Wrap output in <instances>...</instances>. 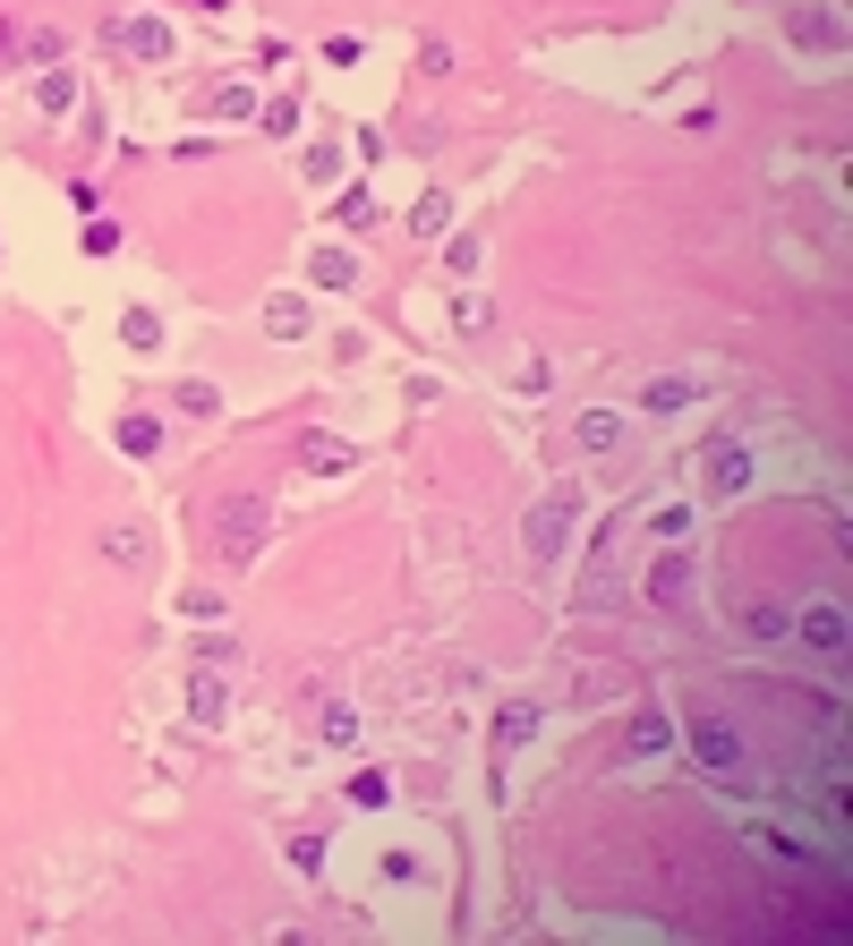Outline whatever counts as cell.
Returning a JSON list of instances; mask_svg holds the SVG:
<instances>
[{
  "instance_id": "ac0fdd59",
  "label": "cell",
  "mask_w": 853,
  "mask_h": 946,
  "mask_svg": "<svg viewBox=\"0 0 853 946\" xmlns=\"http://www.w3.org/2000/svg\"><path fill=\"white\" fill-rule=\"evenodd\" d=\"M188 717H197V725L223 717V683H214V674H188Z\"/></svg>"
},
{
  "instance_id": "ba28073f",
  "label": "cell",
  "mask_w": 853,
  "mask_h": 946,
  "mask_svg": "<svg viewBox=\"0 0 853 946\" xmlns=\"http://www.w3.org/2000/svg\"><path fill=\"white\" fill-rule=\"evenodd\" d=\"M691 401H700V376H649V384H640V410H649V418H674V410H691Z\"/></svg>"
},
{
  "instance_id": "7402d4cb",
  "label": "cell",
  "mask_w": 853,
  "mask_h": 946,
  "mask_svg": "<svg viewBox=\"0 0 853 946\" xmlns=\"http://www.w3.org/2000/svg\"><path fill=\"white\" fill-rule=\"evenodd\" d=\"M743 631H752V640H786V606H752Z\"/></svg>"
},
{
  "instance_id": "4fadbf2b",
  "label": "cell",
  "mask_w": 853,
  "mask_h": 946,
  "mask_svg": "<svg viewBox=\"0 0 853 946\" xmlns=\"http://www.w3.org/2000/svg\"><path fill=\"white\" fill-rule=\"evenodd\" d=\"M350 444H342V435H307V444H299V469H316V478H342V469H350Z\"/></svg>"
},
{
  "instance_id": "4316f807",
  "label": "cell",
  "mask_w": 853,
  "mask_h": 946,
  "mask_svg": "<svg viewBox=\"0 0 853 946\" xmlns=\"http://www.w3.org/2000/svg\"><path fill=\"white\" fill-rule=\"evenodd\" d=\"M180 615H188V622H223V597H214V588H188V597H180Z\"/></svg>"
},
{
  "instance_id": "30bf717a",
  "label": "cell",
  "mask_w": 853,
  "mask_h": 946,
  "mask_svg": "<svg viewBox=\"0 0 853 946\" xmlns=\"http://www.w3.org/2000/svg\"><path fill=\"white\" fill-rule=\"evenodd\" d=\"M649 597H657V606H683V597H691V546H666V555H657Z\"/></svg>"
},
{
  "instance_id": "d4e9b609",
  "label": "cell",
  "mask_w": 853,
  "mask_h": 946,
  "mask_svg": "<svg viewBox=\"0 0 853 946\" xmlns=\"http://www.w3.org/2000/svg\"><path fill=\"white\" fill-rule=\"evenodd\" d=\"M350 802H359V811H385V802H393V784H385V776H376V768H367V776L350 784Z\"/></svg>"
},
{
  "instance_id": "83f0119b",
  "label": "cell",
  "mask_w": 853,
  "mask_h": 946,
  "mask_svg": "<svg viewBox=\"0 0 853 946\" xmlns=\"http://www.w3.org/2000/svg\"><path fill=\"white\" fill-rule=\"evenodd\" d=\"M102 555L120 563V572H137V563H145V537H137V529H120V537H111V546H102Z\"/></svg>"
},
{
  "instance_id": "4dcf8cb0",
  "label": "cell",
  "mask_w": 853,
  "mask_h": 946,
  "mask_svg": "<svg viewBox=\"0 0 853 946\" xmlns=\"http://www.w3.org/2000/svg\"><path fill=\"white\" fill-rule=\"evenodd\" d=\"M111 248H120V230H111V222L95 214V222H86V257H111Z\"/></svg>"
},
{
  "instance_id": "e0dca14e",
  "label": "cell",
  "mask_w": 853,
  "mask_h": 946,
  "mask_svg": "<svg viewBox=\"0 0 853 946\" xmlns=\"http://www.w3.org/2000/svg\"><path fill=\"white\" fill-rule=\"evenodd\" d=\"M120 341H129V350H163V316H154V307H129V316H120Z\"/></svg>"
},
{
  "instance_id": "44dd1931",
  "label": "cell",
  "mask_w": 853,
  "mask_h": 946,
  "mask_svg": "<svg viewBox=\"0 0 853 946\" xmlns=\"http://www.w3.org/2000/svg\"><path fill=\"white\" fill-rule=\"evenodd\" d=\"M154 444H163L154 418H120V453H154Z\"/></svg>"
},
{
  "instance_id": "52a82bcc",
  "label": "cell",
  "mask_w": 853,
  "mask_h": 946,
  "mask_svg": "<svg viewBox=\"0 0 853 946\" xmlns=\"http://www.w3.org/2000/svg\"><path fill=\"white\" fill-rule=\"evenodd\" d=\"M793 52H820V61H836V52H845V18H836V9H811V18H793Z\"/></svg>"
},
{
  "instance_id": "f546056e",
  "label": "cell",
  "mask_w": 853,
  "mask_h": 946,
  "mask_svg": "<svg viewBox=\"0 0 853 946\" xmlns=\"http://www.w3.org/2000/svg\"><path fill=\"white\" fill-rule=\"evenodd\" d=\"M299 129V102H264V137H291Z\"/></svg>"
},
{
  "instance_id": "8fae6325",
  "label": "cell",
  "mask_w": 853,
  "mask_h": 946,
  "mask_svg": "<svg viewBox=\"0 0 853 946\" xmlns=\"http://www.w3.org/2000/svg\"><path fill=\"white\" fill-rule=\"evenodd\" d=\"M264 333H273V341H307V333H316V316H307V298L273 291V298H264Z\"/></svg>"
},
{
  "instance_id": "484cf974",
  "label": "cell",
  "mask_w": 853,
  "mask_h": 946,
  "mask_svg": "<svg viewBox=\"0 0 853 946\" xmlns=\"http://www.w3.org/2000/svg\"><path fill=\"white\" fill-rule=\"evenodd\" d=\"M180 410H188V418H214V410H223V392H214V384H180Z\"/></svg>"
},
{
  "instance_id": "d6986e66",
  "label": "cell",
  "mask_w": 853,
  "mask_h": 946,
  "mask_svg": "<svg viewBox=\"0 0 853 946\" xmlns=\"http://www.w3.org/2000/svg\"><path fill=\"white\" fill-rule=\"evenodd\" d=\"M376 879H393V887H419V879H427V861H419V852H385V861H376Z\"/></svg>"
},
{
  "instance_id": "cb8c5ba5",
  "label": "cell",
  "mask_w": 853,
  "mask_h": 946,
  "mask_svg": "<svg viewBox=\"0 0 853 946\" xmlns=\"http://www.w3.org/2000/svg\"><path fill=\"white\" fill-rule=\"evenodd\" d=\"M333 214H342L350 230H367V222H376V196H367V188H342V205H333Z\"/></svg>"
},
{
  "instance_id": "277c9868",
  "label": "cell",
  "mask_w": 853,
  "mask_h": 946,
  "mask_svg": "<svg viewBox=\"0 0 853 946\" xmlns=\"http://www.w3.org/2000/svg\"><path fill=\"white\" fill-rule=\"evenodd\" d=\"M214 546H223L230 572L257 563V546H264V503H257V494H230V503H223V537H214Z\"/></svg>"
},
{
  "instance_id": "8992f818",
  "label": "cell",
  "mask_w": 853,
  "mask_h": 946,
  "mask_svg": "<svg viewBox=\"0 0 853 946\" xmlns=\"http://www.w3.org/2000/svg\"><path fill=\"white\" fill-rule=\"evenodd\" d=\"M111 43H120L129 61H171V26H163V18H120Z\"/></svg>"
},
{
  "instance_id": "3957f363",
  "label": "cell",
  "mask_w": 853,
  "mask_h": 946,
  "mask_svg": "<svg viewBox=\"0 0 853 946\" xmlns=\"http://www.w3.org/2000/svg\"><path fill=\"white\" fill-rule=\"evenodd\" d=\"M786 640H802V649H820V656H845L853 649V615L836 606V597H811L802 615H786Z\"/></svg>"
},
{
  "instance_id": "9a60e30c",
  "label": "cell",
  "mask_w": 853,
  "mask_h": 946,
  "mask_svg": "<svg viewBox=\"0 0 853 946\" xmlns=\"http://www.w3.org/2000/svg\"><path fill=\"white\" fill-rule=\"evenodd\" d=\"M529 733H538V708H504V717H495V759H512Z\"/></svg>"
},
{
  "instance_id": "5b68a950",
  "label": "cell",
  "mask_w": 853,
  "mask_h": 946,
  "mask_svg": "<svg viewBox=\"0 0 853 946\" xmlns=\"http://www.w3.org/2000/svg\"><path fill=\"white\" fill-rule=\"evenodd\" d=\"M691 759L709 776H743V725L734 717H691Z\"/></svg>"
},
{
  "instance_id": "ffe728a7",
  "label": "cell",
  "mask_w": 853,
  "mask_h": 946,
  "mask_svg": "<svg viewBox=\"0 0 853 946\" xmlns=\"http://www.w3.org/2000/svg\"><path fill=\"white\" fill-rule=\"evenodd\" d=\"M34 102H43V111H68V102H77V77H68V68H52V77L34 86Z\"/></svg>"
},
{
  "instance_id": "6da1fadb",
  "label": "cell",
  "mask_w": 853,
  "mask_h": 946,
  "mask_svg": "<svg viewBox=\"0 0 853 946\" xmlns=\"http://www.w3.org/2000/svg\"><path fill=\"white\" fill-rule=\"evenodd\" d=\"M581 512H590V494H581V478H555V487L529 503V529H521V546L529 563H555L563 546H572V529H581Z\"/></svg>"
},
{
  "instance_id": "5bb4252c",
  "label": "cell",
  "mask_w": 853,
  "mask_h": 946,
  "mask_svg": "<svg viewBox=\"0 0 853 946\" xmlns=\"http://www.w3.org/2000/svg\"><path fill=\"white\" fill-rule=\"evenodd\" d=\"M572 435H581V453H624V418H615V410H581Z\"/></svg>"
},
{
  "instance_id": "2e32d148",
  "label": "cell",
  "mask_w": 853,
  "mask_h": 946,
  "mask_svg": "<svg viewBox=\"0 0 853 946\" xmlns=\"http://www.w3.org/2000/svg\"><path fill=\"white\" fill-rule=\"evenodd\" d=\"M649 537H657V546H691V503H657Z\"/></svg>"
},
{
  "instance_id": "603a6c76",
  "label": "cell",
  "mask_w": 853,
  "mask_h": 946,
  "mask_svg": "<svg viewBox=\"0 0 853 946\" xmlns=\"http://www.w3.org/2000/svg\"><path fill=\"white\" fill-rule=\"evenodd\" d=\"M453 325H461V333H487V325H495V307L469 291V298H453Z\"/></svg>"
},
{
  "instance_id": "f1b7e54d",
  "label": "cell",
  "mask_w": 853,
  "mask_h": 946,
  "mask_svg": "<svg viewBox=\"0 0 853 946\" xmlns=\"http://www.w3.org/2000/svg\"><path fill=\"white\" fill-rule=\"evenodd\" d=\"M410 222H419V230H444V222H453V196H427V205L410 214Z\"/></svg>"
},
{
  "instance_id": "1f68e13d",
  "label": "cell",
  "mask_w": 853,
  "mask_h": 946,
  "mask_svg": "<svg viewBox=\"0 0 853 946\" xmlns=\"http://www.w3.org/2000/svg\"><path fill=\"white\" fill-rule=\"evenodd\" d=\"M350 733H359V717H350V708L333 699V708H325V742H350Z\"/></svg>"
},
{
  "instance_id": "9c48e42d",
  "label": "cell",
  "mask_w": 853,
  "mask_h": 946,
  "mask_svg": "<svg viewBox=\"0 0 853 946\" xmlns=\"http://www.w3.org/2000/svg\"><path fill=\"white\" fill-rule=\"evenodd\" d=\"M624 751L631 759H666V751H674V717H666V708H640L631 733H624Z\"/></svg>"
},
{
  "instance_id": "7c38bea8",
  "label": "cell",
  "mask_w": 853,
  "mask_h": 946,
  "mask_svg": "<svg viewBox=\"0 0 853 946\" xmlns=\"http://www.w3.org/2000/svg\"><path fill=\"white\" fill-rule=\"evenodd\" d=\"M307 273H316V291H359V257L350 248H316Z\"/></svg>"
},
{
  "instance_id": "7a4b0ae2",
  "label": "cell",
  "mask_w": 853,
  "mask_h": 946,
  "mask_svg": "<svg viewBox=\"0 0 853 946\" xmlns=\"http://www.w3.org/2000/svg\"><path fill=\"white\" fill-rule=\"evenodd\" d=\"M752 487H759V460H752V444L717 435V444L700 453V494H709V503H734V494H752Z\"/></svg>"
}]
</instances>
